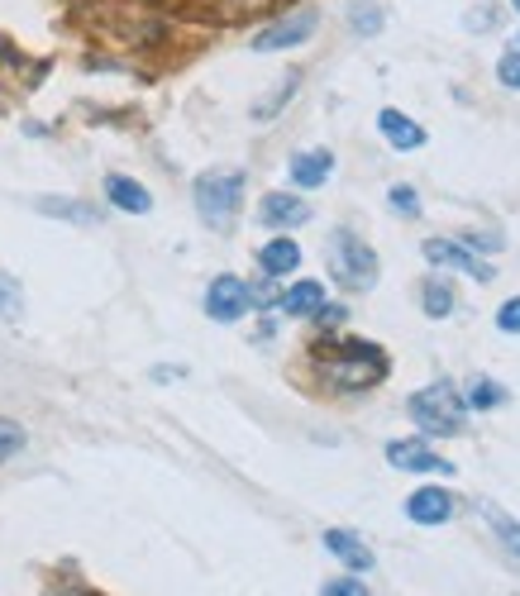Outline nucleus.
Instances as JSON below:
<instances>
[{"instance_id":"obj_3","label":"nucleus","mask_w":520,"mask_h":596,"mask_svg":"<svg viewBox=\"0 0 520 596\" xmlns=\"http://www.w3.org/2000/svg\"><path fill=\"white\" fill-rule=\"evenodd\" d=\"M406 416L415 420V430H421L425 440H453V434H463V425H468L463 392L453 387V382H430V387L411 392Z\"/></svg>"},{"instance_id":"obj_33","label":"nucleus","mask_w":520,"mask_h":596,"mask_svg":"<svg viewBox=\"0 0 520 596\" xmlns=\"http://www.w3.org/2000/svg\"><path fill=\"white\" fill-rule=\"evenodd\" d=\"M497 329H501V335H520V296H511V301H501V306H497Z\"/></svg>"},{"instance_id":"obj_24","label":"nucleus","mask_w":520,"mask_h":596,"mask_svg":"<svg viewBox=\"0 0 520 596\" xmlns=\"http://www.w3.org/2000/svg\"><path fill=\"white\" fill-rule=\"evenodd\" d=\"M511 396H506L501 382H492V377H473L468 382V392H463V406L468 410H501Z\"/></svg>"},{"instance_id":"obj_29","label":"nucleus","mask_w":520,"mask_h":596,"mask_svg":"<svg viewBox=\"0 0 520 596\" xmlns=\"http://www.w3.org/2000/svg\"><path fill=\"white\" fill-rule=\"evenodd\" d=\"M277 296H282V291L272 287V277H258V282H249V301H253V311H277Z\"/></svg>"},{"instance_id":"obj_2","label":"nucleus","mask_w":520,"mask_h":596,"mask_svg":"<svg viewBox=\"0 0 520 596\" xmlns=\"http://www.w3.org/2000/svg\"><path fill=\"white\" fill-rule=\"evenodd\" d=\"M244 187H249V177L239 167H211L191 182V206L215 234H229L244 210Z\"/></svg>"},{"instance_id":"obj_6","label":"nucleus","mask_w":520,"mask_h":596,"mask_svg":"<svg viewBox=\"0 0 520 596\" xmlns=\"http://www.w3.org/2000/svg\"><path fill=\"white\" fill-rule=\"evenodd\" d=\"M316 30H320V10L316 5H292V10H282L277 20H268L263 30H253L249 48L253 52H292V48L310 44Z\"/></svg>"},{"instance_id":"obj_14","label":"nucleus","mask_w":520,"mask_h":596,"mask_svg":"<svg viewBox=\"0 0 520 596\" xmlns=\"http://www.w3.org/2000/svg\"><path fill=\"white\" fill-rule=\"evenodd\" d=\"M106 201L120 210V215H149L153 191L139 177H129V172H110V177H106Z\"/></svg>"},{"instance_id":"obj_25","label":"nucleus","mask_w":520,"mask_h":596,"mask_svg":"<svg viewBox=\"0 0 520 596\" xmlns=\"http://www.w3.org/2000/svg\"><path fill=\"white\" fill-rule=\"evenodd\" d=\"M20 311H24V287H20V277H10L5 268H0V315H5V320H15Z\"/></svg>"},{"instance_id":"obj_8","label":"nucleus","mask_w":520,"mask_h":596,"mask_svg":"<svg viewBox=\"0 0 520 596\" xmlns=\"http://www.w3.org/2000/svg\"><path fill=\"white\" fill-rule=\"evenodd\" d=\"M421 254H425V262H430V268L463 272V277H473L477 287H487L492 277H497V268H487V258H477L473 248H463V244H459V238H425Z\"/></svg>"},{"instance_id":"obj_31","label":"nucleus","mask_w":520,"mask_h":596,"mask_svg":"<svg viewBox=\"0 0 520 596\" xmlns=\"http://www.w3.org/2000/svg\"><path fill=\"white\" fill-rule=\"evenodd\" d=\"M497 82H501L506 91H520V48L501 52V62H497Z\"/></svg>"},{"instance_id":"obj_9","label":"nucleus","mask_w":520,"mask_h":596,"mask_svg":"<svg viewBox=\"0 0 520 596\" xmlns=\"http://www.w3.org/2000/svg\"><path fill=\"white\" fill-rule=\"evenodd\" d=\"M387 463L401 468V472H425V477H449L453 472V463L439 458L435 444L425 440V434H421V440H392V444H387Z\"/></svg>"},{"instance_id":"obj_23","label":"nucleus","mask_w":520,"mask_h":596,"mask_svg":"<svg viewBox=\"0 0 520 596\" xmlns=\"http://www.w3.org/2000/svg\"><path fill=\"white\" fill-rule=\"evenodd\" d=\"M344 24H348V34L354 38H377L387 30V10L377 5V0H348Z\"/></svg>"},{"instance_id":"obj_12","label":"nucleus","mask_w":520,"mask_h":596,"mask_svg":"<svg viewBox=\"0 0 520 596\" xmlns=\"http://www.w3.org/2000/svg\"><path fill=\"white\" fill-rule=\"evenodd\" d=\"M287 177H292L296 191H316V187H324V182L334 177V153H330V149H302V153H292Z\"/></svg>"},{"instance_id":"obj_13","label":"nucleus","mask_w":520,"mask_h":596,"mask_svg":"<svg viewBox=\"0 0 520 596\" xmlns=\"http://www.w3.org/2000/svg\"><path fill=\"white\" fill-rule=\"evenodd\" d=\"M173 5L191 10V15H201V20H215V24H239L249 15H263L272 0H173Z\"/></svg>"},{"instance_id":"obj_16","label":"nucleus","mask_w":520,"mask_h":596,"mask_svg":"<svg viewBox=\"0 0 520 596\" xmlns=\"http://www.w3.org/2000/svg\"><path fill=\"white\" fill-rule=\"evenodd\" d=\"M377 135H382L387 143H392L397 153H415V149H425V129L415 125L411 115H401L397 105H387V110H377Z\"/></svg>"},{"instance_id":"obj_26","label":"nucleus","mask_w":520,"mask_h":596,"mask_svg":"<svg viewBox=\"0 0 520 596\" xmlns=\"http://www.w3.org/2000/svg\"><path fill=\"white\" fill-rule=\"evenodd\" d=\"M387 206H392L397 215H406V220H421V196H415L411 182H397V187H387Z\"/></svg>"},{"instance_id":"obj_37","label":"nucleus","mask_w":520,"mask_h":596,"mask_svg":"<svg viewBox=\"0 0 520 596\" xmlns=\"http://www.w3.org/2000/svg\"><path fill=\"white\" fill-rule=\"evenodd\" d=\"M48 596H91V592H82V587H58V592H48Z\"/></svg>"},{"instance_id":"obj_10","label":"nucleus","mask_w":520,"mask_h":596,"mask_svg":"<svg viewBox=\"0 0 520 596\" xmlns=\"http://www.w3.org/2000/svg\"><path fill=\"white\" fill-rule=\"evenodd\" d=\"M258 224H263V230H277V234L302 230V224H310V201L296 191H268L263 201H258Z\"/></svg>"},{"instance_id":"obj_20","label":"nucleus","mask_w":520,"mask_h":596,"mask_svg":"<svg viewBox=\"0 0 520 596\" xmlns=\"http://www.w3.org/2000/svg\"><path fill=\"white\" fill-rule=\"evenodd\" d=\"M302 77H306V72H296V68H292V72H282V82L272 86L268 96H258V101H253V110H249V115H253V125H272V119L287 110V101L296 96V91H302Z\"/></svg>"},{"instance_id":"obj_22","label":"nucleus","mask_w":520,"mask_h":596,"mask_svg":"<svg viewBox=\"0 0 520 596\" xmlns=\"http://www.w3.org/2000/svg\"><path fill=\"white\" fill-rule=\"evenodd\" d=\"M421 311H425V320H449L459 311V296H453V287L439 272L421 282Z\"/></svg>"},{"instance_id":"obj_27","label":"nucleus","mask_w":520,"mask_h":596,"mask_svg":"<svg viewBox=\"0 0 520 596\" xmlns=\"http://www.w3.org/2000/svg\"><path fill=\"white\" fill-rule=\"evenodd\" d=\"M459 244H463V248H473V254L483 258V254H501L506 238H501L497 230H463V234H459Z\"/></svg>"},{"instance_id":"obj_19","label":"nucleus","mask_w":520,"mask_h":596,"mask_svg":"<svg viewBox=\"0 0 520 596\" xmlns=\"http://www.w3.org/2000/svg\"><path fill=\"white\" fill-rule=\"evenodd\" d=\"M473 511L487 521V529L497 535V545H501L506 553H516V559H520V521H516V515H511V511H501L492 496H473Z\"/></svg>"},{"instance_id":"obj_7","label":"nucleus","mask_w":520,"mask_h":596,"mask_svg":"<svg viewBox=\"0 0 520 596\" xmlns=\"http://www.w3.org/2000/svg\"><path fill=\"white\" fill-rule=\"evenodd\" d=\"M249 311H253V301H249V282L244 277H234V272L211 277V287H205V315L215 325H239Z\"/></svg>"},{"instance_id":"obj_21","label":"nucleus","mask_w":520,"mask_h":596,"mask_svg":"<svg viewBox=\"0 0 520 596\" xmlns=\"http://www.w3.org/2000/svg\"><path fill=\"white\" fill-rule=\"evenodd\" d=\"M34 210H38V215L68 220V224H101V206H91V201H72V196H38Z\"/></svg>"},{"instance_id":"obj_4","label":"nucleus","mask_w":520,"mask_h":596,"mask_svg":"<svg viewBox=\"0 0 520 596\" xmlns=\"http://www.w3.org/2000/svg\"><path fill=\"white\" fill-rule=\"evenodd\" d=\"M324 262H330V282L344 287V291H373L382 268H377V254L373 244H363V234H354L348 224L330 230V244H324Z\"/></svg>"},{"instance_id":"obj_15","label":"nucleus","mask_w":520,"mask_h":596,"mask_svg":"<svg viewBox=\"0 0 520 596\" xmlns=\"http://www.w3.org/2000/svg\"><path fill=\"white\" fill-rule=\"evenodd\" d=\"M320 545L330 549L334 559H340V563L348 568V573H373V568H377V553H373L368 545H363L354 529H324Z\"/></svg>"},{"instance_id":"obj_11","label":"nucleus","mask_w":520,"mask_h":596,"mask_svg":"<svg viewBox=\"0 0 520 596\" xmlns=\"http://www.w3.org/2000/svg\"><path fill=\"white\" fill-rule=\"evenodd\" d=\"M453 515H459V501H453L449 487H415V492L406 496V521L411 525H425V529H435V525H449Z\"/></svg>"},{"instance_id":"obj_28","label":"nucleus","mask_w":520,"mask_h":596,"mask_svg":"<svg viewBox=\"0 0 520 596\" xmlns=\"http://www.w3.org/2000/svg\"><path fill=\"white\" fill-rule=\"evenodd\" d=\"M497 20H501L497 5H477V10H468V15H463V30L468 34H492V30H497Z\"/></svg>"},{"instance_id":"obj_32","label":"nucleus","mask_w":520,"mask_h":596,"mask_svg":"<svg viewBox=\"0 0 520 596\" xmlns=\"http://www.w3.org/2000/svg\"><path fill=\"white\" fill-rule=\"evenodd\" d=\"M310 320H316V325L324 329V335H330V329H340V325L348 320V306H334V301H324V306H320L316 315H310Z\"/></svg>"},{"instance_id":"obj_39","label":"nucleus","mask_w":520,"mask_h":596,"mask_svg":"<svg viewBox=\"0 0 520 596\" xmlns=\"http://www.w3.org/2000/svg\"><path fill=\"white\" fill-rule=\"evenodd\" d=\"M511 10H516V15H520V0H511Z\"/></svg>"},{"instance_id":"obj_17","label":"nucleus","mask_w":520,"mask_h":596,"mask_svg":"<svg viewBox=\"0 0 520 596\" xmlns=\"http://www.w3.org/2000/svg\"><path fill=\"white\" fill-rule=\"evenodd\" d=\"M258 268H263V277H272V282H282V277H292L302 268V244H296L292 234H272L268 244L258 248Z\"/></svg>"},{"instance_id":"obj_5","label":"nucleus","mask_w":520,"mask_h":596,"mask_svg":"<svg viewBox=\"0 0 520 596\" xmlns=\"http://www.w3.org/2000/svg\"><path fill=\"white\" fill-rule=\"evenodd\" d=\"M91 24L110 44H153L163 34V20L149 5H134V0H101Z\"/></svg>"},{"instance_id":"obj_34","label":"nucleus","mask_w":520,"mask_h":596,"mask_svg":"<svg viewBox=\"0 0 520 596\" xmlns=\"http://www.w3.org/2000/svg\"><path fill=\"white\" fill-rule=\"evenodd\" d=\"M320 596H373V592L363 587V577H334V582H324Z\"/></svg>"},{"instance_id":"obj_36","label":"nucleus","mask_w":520,"mask_h":596,"mask_svg":"<svg viewBox=\"0 0 520 596\" xmlns=\"http://www.w3.org/2000/svg\"><path fill=\"white\" fill-rule=\"evenodd\" d=\"M268 339H277V320H272V315H268V320H263V325H258V335H253V343H268Z\"/></svg>"},{"instance_id":"obj_40","label":"nucleus","mask_w":520,"mask_h":596,"mask_svg":"<svg viewBox=\"0 0 520 596\" xmlns=\"http://www.w3.org/2000/svg\"><path fill=\"white\" fill-rule=\"evenodd\" d=\"M516 48H520V38H516Z\"/></svg>"},{"instance_id":"obj_38","label":"nucleus","mask_w":520,"mask_h":596,"mask_svg":"<svg viewBox=\"0 0 520 596\" xmlns=\"http://www.w3.org/2000/svg\"><path fill=\"white\" fill-rule=\"evenodd\" d=\"M5 110H10V91L0 86V115H5Z\"/></svg>"},{"instance_id":"obj_35","label":"nucleus","mask_w":520,"mask_h":596,"mask_svg":"<svg viewBox=\"0 0 520 596\" xmlns=\"http://www.w3.org/2000/svg\"><path fill=\"white\" fill-rule=\"evenodd\" d=\"M149 377L153 382H181V377H187V367H181V363H158Z\"/></svg>"},{"instance_id":"obj_18","label":"nucleus","mask_w":520,"mask_h":596,"mask_svg":"<svg viewBox=\"0 0 520 596\" xmlns=\"http://www.w3.org/2000/svg\"><path fill=\"white\" fill-rule=\"evenodd\" d=\"M324 306V282H316V277H296V282L277 296V311L292 315V320H310Z\"/></svg>"},{"instance_id":"obj_1","label":"nucleus","mask_w":520,"mask_h":596,"mask_svg":"<svg viewBox=\"0 0 520 596\" xmlns=\"http://www.w3.org/2000/svg\"><path fill=\"white\" fill-rule=\"evenodd\" d=\"M310 367H316V377L330 392L358 396V392H373L377 382H387L392 358L377 349L373 339H330L324 335V339H316V349H310Z\"/></svg>"},{"instance_id":"obj_30","label":"nucleus","mask_w":520,"mask_h":596,"mask_svg":"<svg viewBox=\"0 0 520 596\" xmlns=\"http://www.w3.org/2000/svg\"><path fill=\"white\" fill-rule=\"evenodd\" d=\"M24 448V430L15 425V420H0V463H10Z\"/></svg>"}]
</instances>
